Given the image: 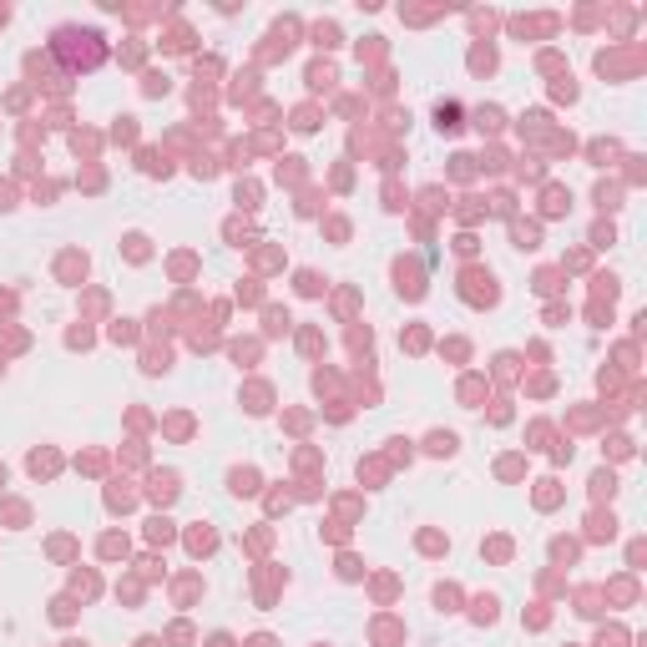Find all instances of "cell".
<instances>
[{
  "label": "cell",
  "mask_w": 647,
  "mask_h": 647,
  "mask_svg": "<svg viewBox=\"0 0 647 647\" xmlns=\"http://www.w3.org/2000/svg\"><path fill=\"white\" fill-rule=\"evenodd\" d=\"M430 450H435V456H450V450H456V435H430Z\"/></svg>",
  "instance_id": "obj_1"
},
{
  "label": "cell",
  "mask_w": 647,
  "mask_h": 647,
  "mask_svg": "<svg viewBox=\"0 0 647 647\" xmlns=\"http://www.w3.org/2000/svg\"><path fill=\"white\" fill-rule=\"evenodd\" d=\"M253 481H258L253 470H233V490H238V495H243V490H253Z\"/></svg>",
  "instance_id": "obj_2"
}]
</instances>
